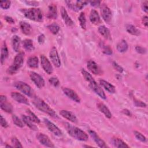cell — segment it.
Returning <instances> with one entry per match:
<instances>
[{
    "label": "cell",
    "mask_w": 148,
    "mask_h": 148,
    "mask_svg": "<svg viewBox=\"0 0 148 148\" xmlns=\"http://www.w3.org/2000/svg\"><path fill=\"white\" fill-rule=\"evenodd\" d=\"M24 60V53H18L14 57L12 65L8 68L7 73L9 75L15 74L22 66Z\"/></svg>",
    "instance_id": "obj_5"
},
{
    "label": "cell",
    "mask_w": 148,
    "mask_h": 148,
    "mask_svg": "<svg viewBox=\"0 0 148 148\" xmlns=\"http://www.w3.org/2000/svg\"><path fill=\"white\" fill-rule=\"evenodd\" d=\"M0 107L2 110L8 113L13 112V108L12 104L7 101L6 97L4 95H0Z\"/></svg>",
    "instance_id": "obj_13"
},
{
    "label": "cell",
    "mask_w": 148,
    "mask_h": 148,
    "mask_svg": "<svg viewBox=\"0 0 148 148\" xmlns=\"http://www.w3.org/2000/svg\"><path fill=\"white\" fill-rule=\"evenodd\" d=\"M36 137L41 145L48 147H54V144L46 135L43 133H38Z\"/></svg>",
    "instance_id": "obj_11"
},
{
    "label": "cell",
    "mask_w": 148,
    "mask_h": 148,
    "mask_svg": "<svg viewBox=\"0 0 148 148\" xmlns=\"http://www.w3.org/2000/svg\"><path fill=\"white\" fill-rule=\"evenodd\" d=\"M147 4H148V2L147 1L143 2L142 4V10L145 12V13H147L148 11V7H147Z\"/></svg>",
    "instance_id": "obj_48"
},
{
    "label": "cell",
    "mask_w": 148,
    "mask_h": 148,
    "mask_svg": "<svg viewBox=\"0 0 148 148\" xmlns=\"http://www.w3.org/2000/svg\"><path fill=\"white\" fill-rule=\"evenodd\" d=\"M134 104L136 107H140V108H145L146 107V104L138 99H134Z\"/></svg>",
    "instance_id": "obj_45"
},
{
    "label": "cell",
    "mask_w": 148,
    "mask_h": 148,
    "mask_svg": "<svg viewBox=\"0 0 148 148\" xmlns=\"http://www.w3.org/2000/svg\"><path fill=\"white\" fill-rule=\"evenodd\" d=\"M5 20H6V21L9 24H14V19L10 17V16H5Z\"/></svg>",
    "instance_id": "obj_50"
},
{
    "label": "cell",
    "mask_w": 148,
    "mask_h": 148,
    "mask_svg": "<svg viewBox=\"0 0 148 148\" xmlns=\"http://www.w3.org/2000/svg\"><path fill=\"white\" fill-rule=\"evenodd\" d=\"M11 142L13 147H23V146L18 139L16 137H13L11 139Z\"/></svg>",
    "instance_id": "obj_41"
},
{
    "label": "cell",
    "mask_w": 148,
    "mask_h": 148,
    "mask_svg": "<svg viewBox=\"0 0 148 148\" xmlns=\"http://www.w3.org/2000/svg\"><path fill=\"white\" fill-rule=\"evenodd\" d=\"M21 118L23 120V121L25 124H26L31 130L33 131H37L38 130V127L34 125L33 123L34 122L31 120V119L26 115H21Z\"/></svg>",
    "instance_id": "obj_27"
},
{
    "label": "cell",
    "mask_w": 148,
    "mask_h": 148,
    "mask_svg": "<svg viewBox=\"0 0 148 148\" xmlns=\"http://www.w3.org/2000/svg\"><path fill=\"white\" fill-rule=\"evenodd\" d=\"M24 16L31 20L37 22L43 21V14L42 12L39 8H29L23 9L21 10Z\"/></svg>",
    "instance_id": "obj_4"
},
{
    "label": "cell",
    "mask_w": 148,
    "mask_h": 148,
    "mask_svg": "<svg viewBox=\"0 0 148 148\" xmlns=\"http://www.w3.org/2000/svg\"><path fill=\"white\" fill-rule=\"evenodd\" d=\"M12 120H13V123H14L17 127H20V128H23V127H24V125L23 122L22 120H21L16 115H15V114L12 115Z\"/></svg>",
    "instance_id": "obj_38"
},
{
    "label": "cell",
    "mask_w": 148,
    "mask_h": 148,
    "mask_svg": "<svg viewBox=\"0 0 148 148\" xmlns=\"http://www.w3.org/2000/svg\"><path fill=\"white\" fill-rule=\"evenodd\" d=\"M134 135H135V138L138 140H140V142H146V140H147L146 138L142 133L135 131H134Z\"/></svg>",
    "instance_id": "obj_40"
},
{
    "label": "cell",
    "mask_w": 148,
    "mask_h": 148,
    "mask_svg": "<svg viewBox=\"0 0 148 148\" xmlns=\"http://www.w3.org/2000/svg\"><path fill=\"white\" fill-rule=\"evenodd\" d=\"M112 65H113V66L114 67V68L117 71H118L119 72L122 73V72H123V71H124L123 68L120 65H119L116 62L113 61V62H112Z\"/></svg>",
    "instance_id": "obj_46"
},
{
    "label": "cell",
    "mask_w": 148,
    "mask_h": 148,
    "mask_svg": "<svg viewBox=\"0 0 148 148\" xmlns=\"http://www.w3.org/2000/svg\"><path fill=\"white\" fill-rule=\"evenodd\" d=\"M135 50L138 53L141 54H144L146 52V48H145L143 47H142V46H136L135 47Z\"/></svg>",
    "instance_id": "obj_44"
},
{
    "label": "cell",
    "mask_w": 148,
    "mask_h": 148,
    "mask_svg": "<svg viewBox=\"0 0 148 148\" xmlns=\"http://www.w3.org/2000/svg\"><path fill=\"white\" fill-rule=\"evenodd\" d=\"M98 32L99 34L103 36L105 39L110 40L111 39V35L110 33L109 29L106 27L105 25H101L100 27H98Z\"/></svg>",
    "instance_id": "obj_30"
},
{
    "label": "cell",
    "mask_w": 148,
    "mask_h": 148,
    "mask_svg": "<svg viewBox=\"0 0 148 148\" xmlns=\"http://www.w3.org/2000/svg\"><path fill=\"white\" fill-rule=\"evenodd\" d=\"M47 28L49 29V30L54 35L57 34L59 31H60V26L56 24V23H53L51 24H49L47 25Z\"/></svg>",
    "instance_id": "obj_36"
},
{
    "label": "cell",
    "mask_w": 148,
    "mask_h": 148,
    "mask_svg": "<svg viewBox=\"0 0 148 148\" xmlns=\"http://www.w3.org/2000/svg\"><path fill=\"white\" fill-rule=\"evenodd\" d=\"M62 91L68 98H69L72 101L79 103L80 102V98L77 93L71 88L68 87H63Z\"/></svg>",
    "instance_id": "obj_15"
},
{
    "label": "cell",
    "mask_w": 148,
    "mask_h": 148,
    "mask_svg": "<svg viewBox=\"0 0 148 148\" xmlns=\"http://www.w3.org/2000/svg\"><path fill=\"white\" fill-rule=\"evenodd\" d=\"M99 84L103 88H104L109 92L112 93V94L115 93L116 89H115L114 86L113 84H112L111 83H110L109 82H108L105 80L101 79V80H99Z\"/></svg>",
    "instance_id": "obj_22"
},
{
    "label": "cell",
    "mask_w": 148,
    "mask_h": 148,
    "mask_svg": "<svg viewBox=\"0 0 148 148\" xmlns=\"http://www.w3.org/2000/svg\"><path fill=\"white\" fill-rule=\"evenodd\" d=\"M111 142L113 146L115 147H129V146L125 142L117 137H113L111 139Z\"/></svg>",
    "instance_id": "obj_25"
},
{
    "label": "cell",
    "mask_w": 148,
    "mask_h": 148,
    "mask_svg": "<svg viewBox=\"0 0 148 148\" xmlns=\"http://www.w3.org/2000/svg\"><path fill=\"white\" fill-rule=\"evenodd\" d=\"M65 3L69 9L78 12L82 10L88 3V2L84 1H66Z\"/></svg>",
    "instance_id": "obj_7"
},
{
    "label": "cell",
    "mask_w": 148,
    "mask_h": 148,
    "mask_svg": "<svg viewBox=\"0 0 148 148\" xmlns=\"http://www.w3.org/2000/svg\"><path fill=\"white\" fill-rule=\"evenodd\" d=\"M117 50L120 53H124L126 51L128 48V44L125 40H121L117 45Z\"/></svg>",
    "instance_id": "obj_34"
},
{
    "label": "cell",
    "mask_w": 148,
    "mask_h": 148,
    "mask_svg": "<svg viewBox=\"0 0 148 148\" xmlns=\"http://www.w3.org/2000/svg\"><path fill=\"white\" fill-rule=\"evenodd\" d=\"M87 67L88 69L94 75H99L101 73V69L98 64L93 60H89L87 62Z\"/></svg>",
    "instance_id": "obj_18"
},
{
    "label": "cell",
    "mask_w": 148,
    "mask_h": 148,
    "mask_svg": "<svg viewBox=\"0 0 148 148\" xmlns=\"http://www.w3.org/2000/svg\"><path fill=\"white\" fill-rule=\"evenodd\" d=\"M89 18L91 23L93 24L97 25L100 23L101 19L99 16V14L98 12L94 9H92L91 10Z\"/></svg>",
    "instance_id": "obj_26"
},
{
    "label": "cell",
    "mask_w": 148,
    "mask_h": 148,
    "mask_svg": "<svg viewBox=\"0 0 148 148\" xmlns=\"http://www.w3.org/2000/svg\"><path fill=\"white\" fill-rule=\"evenodd\" d=\"M122 113H123V114H125L126 116H131V115H132V114H131L130 110H128V109H123V110H122Z\"/></svg>",
    "instance_id": "obj_54"
},
{
    "label": "cell",
    "mask_w": 148,
    "mask_h": 148,
    "mask_svg": "<svg viewBox=\"0 0 148 148\" xmlns=\"http://www.w3.org/2000/svg\"><path fill=\"white\" fill-rule=\"evenodd\" d=\"M47 17L49 19H56L57 17V8L55 4H50L48 7Z\"/></svg>",
    "instance_id": "obj_21"
},
{
    "label": "cell",
    "mask_w": 148,
    "mask_h": 148,
    "mask_svg": "<svg viewBox=\"0 0 148 148\" xmlns=\"http://www.w3.org/2000/svg\"><path fill=\"white\" fill-rule=\"evenodd\" d=\"M27 113L28 114V116L31 119V120L35 123L39 124L40 122V119L36 116V114L33 113L30 109H27Z\"/></svg>",
    "instance_id": "obj_37"
},
{
    "label": "cell",
    "mask_w": 148,
    "mask_h": 148,
    "mask_svg": "<svg viewBox=\"0 0 148 148\" xmlns=\"http://www.w3.org/2000/svg\"><path fill=\"white\" fill-rule=\"evenodd\" d=\"M81 72L83 77L88 83V86L91 88V89L100 98H101L103 99H106V97L105 92H103L101 87L97 84V83L91 75V74L84 69H82L81 70Z\"/></svg>",
    "instance_id": "obj_1"
},
{
    "label": "cell",
    "mask_w": 148,
    "mask_h": 148,
    "mask_svg": "<svg viewBox=\"0 0 148 148\" xmlns=\"http://www.w3.org/2000/svg\"><path fill=\"white\" fill-rule=\"evenodd\" d=\"M91 6L94 7H99L101 5V1H90L89 2Z\"/></svg>",
    "instance_id": "obj_49"
},
{
    "label": "cell",
    "mask_w": 148,
    "mask_h": 148,
    "mask_svg": "<svg viewBox=\"0 0 148 148\" xmlns=\"http://www.w3.org/2000/svg\"><path fill=\"white\" fill-rule=\"evenodd\" d=\"M21 43L20 38L17 35H14L12 38V45L13 49L16 52H18L20 50Z\"/></svg>",
    "instance_id": "obj_29"
},
{
    "label": "cell",
    "mask_w": 148,
    "mask_h": 148,
    "mask_svg": "<svg viewBox=\"0 0 148 148\" xmlns=\"http://www.w3.org/2000/svg\"><path fill=\"white\" fill-rule=\"evenodd\" d=\"M49 83L54 87H58L60 84V81L57 77H51L49 79Z\"/></svg>",
    "instance_id": "obj_42"
},
{
    "label": "cell",
    "mask_w": 148,
    "mask_h": 148,
    "mask_svg": "<svg viewBox=\"0 0 148 148\" xmlns=\"http://www.w3.org/2000/svg\"><path fill=\"white\" fill-rule=\"evenodd\" d=\"M126 30L129 34L132 35L139 36L140 34V31L135 26L132 24H127L126 25Z\"/></svg>",
    "instance_id": "obj_33"
},
{
    "label": "cell",
    "mask_w": 148,
    "mask_h": 148,
    "mask_svg": "<svg viewBox=\"0 0 148 148\" xmlns=\"http://www.w3.org/2000/svg\"><path fill=\"white\" fill-rule=\"evenodd\" d=\"M88 133L91 137L92 138V139L94 140V142L96 143V144L99 147L102 148H105L108 147V146L106 145L105 142L99 136V135L92 130H89Z\"/></svg>",
    "instance_id": "obj_16"
},
{
    "label": "cell",
    "mask_w": 148,
    "mask_h": 148,
    "mask_svg": "<svg viewBox=\"0 0 148 148\" xmlns=\"http://www.w3.org/2000/svg\"><path fill=\"white\" fill-rule=\"evenodd\" d=\"M32 103L35 106L42 112H44L52 117L57 118L58 116L54 110L50 106L39 97H36L33 98Z\"/></svg>",
    "instance_id": "obj_3"
},
{
    "label": "cell",
    "mask_w": 148,
    "mask_h": 148,
    "mask_svg": "<svg viewBox=\"0 0 148 148\" xmlns=\"http://www.w3.org/2000/svg\"><path fill=\"white\" fill-rule=\"evenodd\" d=\"M23 46L24 49L27 51H31L34 50V46L33 44V41L30 39H24L23 42Z\"/></svg>",
    "instance_id": "obj_32"
},
{
    "label": "cell",
    "mask_w": 148,
    "mask_h": 148,
    "mask_svg": "<svg viewBox=\"0 0 148 148\" xmlns=\"http://www.w3.org/2000/svg\"><path fill=\"white\" fill-rule=\"evenodd\" d=\"M39 60L36 56H31L27 60V65L31 68H37Z\"/></svg>",
    "instance_id": "obj_31"
},
{
    "label": "cell",
    "mask_w": 148,
    "mask_h": 148,
    "mask_svg": "<svg viewBox=\"0 0 148 148\" xmlns=\"http://www.w3.org/2000/svg\"><path fill=\"white\" fill-rule=\"evenodd\" d=\"M60 114L62 117H64L65 119H67L71 122H72L73 123H76L77 122V117L71 112H69L66 110H61L60 111Z\"/></svg>",
    "instance_id": "obj_19"
},
{
    "label": "cell",
    "mask_w": 148,
    "mask_h": 148,
    "mask_svg": "<svg viewBox=\"0 0 148 148\" xmlns=\"http://www.w3.org/2000/svg\"><path fill=\"white\" fill-rule=\"evenodd\" d=\"M40 62L41 65L46 73L48 75H51L53 72V68L47 58L43 54L40 55Z\"/></svg>",
    "instance_id": "obj_10"
},
{
    "label": "cell",
    "mask_w": 148,
    "mask_h": 148,
    "mask_svg": "<svg viewBox=\"0 0 148 148\" xmlns=\"http://www.w3.org/2000/svg\"><path fill=\"white\" fill-rule=\"evenodd\" d=\"M13 86L20 91L24 94L25 95L29 97H32L34 96V91L31 87L26 83L18 81L14 83Z\"/></svg>",
    "instance_id": "obj_6"
},
{
    "label": "cell",
    "mask_w": 148,
    "mask_h": 148,
    "mask_svg": "<svg viewBox=\"0 0 148 148\" xmlns=\"http://www.w3.org/2000/svg\"><path fill=\"white\" fill-rule=\"evenodd\" d=\"M11 97L14 101L18 103L25 105H29V102L27 98L20 92L13 91L11 92Z\"/></svg>",
    "instance_id": "obj_17"
},
{
    "label": "cell",
    "mask_w": 148,
    "mask_h": 148,
    "mask_svg": "<svg viewBox=\"0 0 148 148\" xmlns=\"http://www.w3.org/2000/svg\"><path fill=\"white\" fill-rule=\"evenodd\" d=\"M9 55V51L5 42H3L1 51V63L3 64Z\"/></svg>",
    "instance_id": "obj_28"
},
{
    "label": "cell",
    "mask_w": 148,
    "mask_h": 148,
    "mask_svg": "<svg viewBox=\"0 0 148 148\" xmlns=\"http://www.w3.org/2000/svg\"><path fill=\"white\" fill-rule=\"evenodd\" d=\"M65 127L68 134L74 139L80 141H87L88 140V135L78 127L73 126L69 123H65Z\"/></svg>",
    "instance_id": "obj_2"
},
{
    "label": "cell",
    "mask_w": 148,
    "mask_h": 148,
    "mask_svg": "<svg viewBox=\"0 0 148 148\" xmlns=\"http://www.w3.org/2000/svg\"><path fill=\"white\" fill-rule=\"evenodd\" d=\"M49 56L53 65L56 67L59 68L61 66V60L58 56L57 50L55 47H53L51 49L49 53Z\"/></svg>",
    "instance_id": "obj_14"
},
{
    "label": "cell",
    "mask_w": 148,
    "mask_h": 148,
    "mask_svg": "<svg viewBox=\"0 0 148 148\" xmlns=\"http://www.w3.org/2000/svg\"><path fill=\"white\" fill-rule=\"evenodd\" d=\"M38 42L40 43V44H43L45 42V36L43 34H40L39 36H38Z\"/></svg>",
    "instance_id": "obj_52"
},
{
    "label": "cell",
    "mask_w": 148,
    "mask_h": 148,
    "mask_svg": "<svg viewBox=\"0 0 148 148\" xmlns=\"http://www.w3.org/2000/svg\"><path fill=\"white\" fill-rule=\"evenodd\" d=\"M25 2L29 6H37L39 5V2L37 1H25Z\"/></svg>",
    "instance_id": "obj_51"
},
{
    "label": "cell",
    "mask_w": 148,
    "mask_h": 148,
    "mask_svg": "<svg viewBox=\"0 0 148 148\" xmlns=\"http://www.w3.org/2000/svg\"><path fill=\"white\" fill-rule=\"evenodd\" d=\"M78 20L80 23V25L81 28L83 29H86V16L84 12H81L79 17Z\"/></svg>",
    "instance_id": "obj_35"
},
{
    "label": "cell",
    "mask_w": 148,
    "mask_h": 148,
    "mask_svg": "<svg viewBox=\"0 0 148 148\" xmlns=\"http://www.w3.org/2000/svg\"><path fill=\"white\" fill-rule=\"evenodd\" d=\"M101 47L102 49V52L104 54L107 55H111L112 54V50L110 47V46L102 43L101 45Z\"/></svg>",
    "instance_id": "obj_39"
},
{
    "label": "cell",
    "mask_w": 148,
    "mask_h": 148,
    "mask_svg": "<svg viewBox=\"0 0 148 148\" xmlns=\"http://www.w3.org/2000/svg\"><path fill=\"white\" fill-rule=\"evenodd\" d=\"M101 13L103 20L108 24H109L112 20V12L109 8L105 4L101 5Z\"/></svg>",
    "instance_id": "obj_12"
},
{
    "label": "cell",
    "mask_w": 148,
    "mask_h": 148,
    "mask_svg": "<svg viewBox=\"0 0 148 148\" xmlns=\"http://www.w3.org/2000/svg\"><path fill=\"white\" fill-rule=\"evenodd\" d=\"M20 27L21 32L25 35H29L32 33V27L27 22L21 21L20 23Z\"/></svg>",
    "instance_id": "obj_23"
},
{
    "label": "cell",
    "mask_w": 148,
    "mask_h": 148,
    "mask_svg": "<svg viewBox=\"0 0 148 148\" xmlns=\"http://www.w3.org/2000/svg\"><path fill=\"white\" fill-rule=\"evenodd\" d=\"M29 76L35 85L39 88H42L45 86V82L43 78L39 74L35 72H31L29 73Z\"/></svg>",
    "instance_id": "obj_9"
},
{
    "label": "cell",
    "mask_w": 148,
    "mask_h": 148,
    "mask_svg": "<svg viewBox=\"0 0 148 148\" xmlns=\"http://www.w3.org/2000/svg\"><path fill=\"white\" fill-rule=\"evenodd\" d=\"M142 23L146 27H147V25H148V17L147 16H145L142 17Z\"/></svg>",
    "instance_id": "obj_53"
},
{
    "label": "cell",
    "mask_w": 148,
    "mask_h": 148,
    "mask_svg": "<svg viewBox=\"0 0 148 148\" xmlns=\"http://www.w3.org/2000/svg\"><path fill=\"white\" fill-rule=\"evenodd\" d=\"M43 121L47 128V129L52 132L54 135L57 136H61L63 134L62 131L56 125L54 124L53 122L50 121L49 120L45 118L43 119Z\"/></svg>",
    "instance_id": "obj_8"
},
{
    "label": "cell",
    "mask_w": 148,
    "mask_h": 148,
    "mask_svg": "<svg viewBox=\"0 0 148 148\" xmlns=\"http://www.w3.org/2000/svg\"><path fill=\"white\" fill-rule=\"evenodd\" d=\"M1 125L2 127H3L5 128L8 127V126H9L8 122L6 121L5 119L2 115H1Z\"/></svg>",
    "instance_id": "obj_47"
},
{
    "label": "cell",
    "mask_w": 148,
    "mask_h": 148,
    "mask_svg": "<svg viewBox=\"0 0 148 148\" xmlns=\"http://www.w3.org/2000/svg\"><path fill=\"white\" fill-rule=\"evenodd\" d=\"M97 107L99 111L102 112L107 118L110 119L112 117V114L108 108L103 103L99 102L97 103Z\"/></svg>",
    "instance_id": "obj_24"
},
{
    "label": "cell",
    "mask_w": 148,
    "mask_h": 148,
    "mask_svg": "<svg viewBox=\"0 0 148 148\" xmlns=\"http://www.w3.org/2000/svg\"><path fill=\"white\" fill-rule=\"evenodd\" d=\"M11 2L10 1H1L0 2V6L3 9H8L10 6Z\"/></svg>",
    "instance_id": "obj_43"
},
{
    "label": "cell",
    "mask_w": 148,
    "mask_h": 148,
    "mask_svg": "<svg viewBox=\"0 0 148 148\" xmlns=\"http://www.w3.org/2000/svg\"><path fill=\"white\" fill-rule=\"evenodd\" d=\"M61 17L65 23V24L68 27H71L74 24V23L73 20L71 19V18L69 16L66 10L65 9L64 7H61Z\"/></svg>",
    "instance_id": "obj_20"
}]
</instances>
